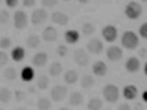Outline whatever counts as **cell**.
I'll list each match as a JSON object with an SVG mask.
<instances>
[{"label":"cell","instance_id":"cell-1","mask_svg":"<svg viewBox=\"0 0 147 110\" xmlns=\"http://www.w3.org/2000/svg\"><path fill=\"white\" fill-rule=\"evenodd\" d=\"M121 44L125 50H136L139 45V36L132 30H127L122 33Z\"/></svg>","mask_w":147,"mask_h":110},{"label":"cell","instance_id":"cell-2","mask_svg":"<svg viewBox=\"0 0 147 110\" xmlns=\"http://www.w3.org/2000/svg\"><path fill=\"white\" fill-rule=\"evenodd\" d=\"M103 99L109 103H115L120 98V90L115 84H106L102 90Z\"/></svg>","mask_w":147,"mask_h":110},{"label":"cell","instance_id":"cell-3","mask_svg":"<svg viewBox=\"0 0 147 110\" xmlns=\"http://www.w3.org/2000/svg\"><path fill=\"white\" fill-rule=\"evenodd\" d=\"M125 15H127V18L129 20H139L142 17V14H143V8H142L140 3H138V1H129L128 4L125 6Z\"/></svg>","mask_w":147,"mask_h":110},{"label":"cell","instance_id":"cell-4","mask_svg":"<svg viewBox=\"0 0 147 110\" xmlns=\"http://www.w3.org/2000/svg\"><path fill=\"white\" fill-rule=\"evenodd\" d=\"M13 21H14V28L18 29V30L26 29V26L29 24V18H28V15H26L25 11H22V10H18V11L14 13Z\"/></svg>","mask_w":147,"mask_h":110},{"label":"cell","instance_id":"cell-5","mask_svg":"<svg viewBox=\"0 0 147 110\" xmlns=\"http://www.w3.org/2000/svg\"><path fill=\"white\" fill-rule=\"evenodd\" d=\"M73 61L74 63H77L81 67H85L90 63V55H88V51H85L84 48H77L76 51L73 52Z\"/></svg>","mask_w":147,"mask_h":110},{"label":"cell","instance_id":"cell-6","mask_svg":"<svg viewBox=\"0 0 147 110\" xmlns=\"http://www.w3.org/2000/svg\"><path fill=\"white\" fill-rule=\"evenodd\" d=\"M50 97L54 102H62L65 98L67 97V88L65 85H54L51 88V92H50Z\"/></svg>","mask_w":147,"mask_h":110},{"label":"cell","instance_id":"cell-7","mask_svg":"<svg viewBox=\"0 0 147 110\" xmlns=\"http://www.w3.org/2000/svg\"><path fill=\"white\" fill-rule=\"evenodd\" d=\"M102 37L107 43H114L118 37V30L114 25H106L102 29Z\"/></svg>","mask_w":147,"mask_h":110},{"label":"cell","instance_id":"cell-8","mask_svg":"<svg viewBox=\"0 0 147 110\" xmlns=\"http://www.w3.org/2000/svg\"><path fill=\"white\" fill-rule=\"evenodd\" d=\"M106 57L110 62H118L121 61L122 57H124V52H122L121 47L118 45H110L109 48L106 50Z\"/></svg>","mask_w":147,"mask_h":110},{"label":"cell","instance_id":"cell-9","mask_svg":"<svg viewBox=\"0 0 147 110\" xmlns=\"http://www.w3.org/2000/svg\"><path fill=\"white\" fill-rule=\"evenodd\" d=\"M48 18V13L45 11L44 8H37V10H34L30 15V21H32L33 25H41L43 22H45Z\"/></svg>","mask_w":147,"mask_h":110},{"label":"cell","instance_id":"cell-10","mask_svg":"<svg viewBox=\"0 0 147 110\" xmlns=\"http://www.w3.org/2000/svg\"><path fill=\"white\" fill-rule=\"evenodd\" d=\"M87 50H88L90 54H95V55H98V54H100V52L105 50V45H103L102 40L91 39L90 41L87 43Z\"/></svg>","mask_w":147,"mask_h":110},{"label":"cell","instance_id":"cell-11","mask_svg":"<svg viewBox=\"0 0 147 110\" xmlns=\"http://www.w3.org/2000/svg\"><path fill=\"white\" fill-rule=\"evenodd\" d=\"M139 95V90L138 87L134 84H127L124 88H122V97L125 98L127 101H134L136 99Z\"/></svg>","mask_w":147,"mask_h":110},{"label":"cell","instance_id":"cell-12","mask_svg":"<svg viewBox=\"0 0 147 110\" xmlns=\"http://www.w3.org/2000/svg\"><path fill=\"white\" fill-rule=\"evenodd\" d=\"M140 59L136 57H129L125 62V70L128 73H138L140 70Z\"/></svg>","mask_w":147,"mask_h":110},{"label":"cell","instance_id":"cell-13","mask_svg":"<svg viewBox=\"0 0 147 110\" xmlns=\"http://www.w3.org/2000/svg\"><path fill=\"white\" fill-rule=\"evenodd\" d=\"M51 22L59 26H66L69 24V17L66 14L61 13V11H54L51 15Z\"/></svg>","mask_w":147,"mask_h":110},{"label":"cell","instance_id":"cell-14","mask_svg":"<svg viewBox=\"0 0 147 110\" xmlns=\"http://www.w3.org/2000/svg\"><path fill=\"white\" fill-rule=\"evenodd\" d=\"M92 73L98 77H103L107 74V65L103 61H95L92 65Z\"/></svg>","mask_w":147,"mask_h":110},{"label":"cell","instance_id":"cell-15","mask_svg":"<svg viewBox=\"0 0 147 110\" xmlns=\"http://www.w3.org/2000/svg\"><path fill=\"white\" fill-rule=\"evenodd\" d=\"M47 62H48V54L44 52V51L37 52V54L32 58V65L37 66V67H43V66H45L47 65Z\"/></svg>","mask_w":147,"mask_h":110},{"label":"cell","instance_id":"cell-16","mask_svg":"<svg viewBox=\"0 0 147 110\" xmlns=\"http://www.w3.org/2000/svg\"><path fill=\"white\" fill-rule=\"evenodd\" d=\"M58 39V32L54 26H47L43 30V40L47 43H54Z\"/></svg>","mask_w":147,"mask_h":110},{"label":"cell","instance_id":"cell-17","mask_svg":"<svg viewBox=\"0 0 147 110\" xmlns=\"http://www.w3.org/2000/svg\"><path fill=\"white\" fill-rule=\"evenodd\" d=\"M34 77H36V72H34V69H33L32 66L22 67V70H21V80H22V81L30 83V81H33Z\"/></svg>","mask_w":147,"mask_h":110},{"label":"cell","instance_id":"cell-18","mask_svg":"<svg viewBox=\"0 0 147 110\" xmlns=\"http://www.w3.org/2000/svg\"><path fill=\"white\" fill-rule=\"evenodd\" d=\"M63 39L66 40V43H69V44H76V43L80 41V33L77 32L76 29H69V30L65 32Z\"/></svg>","mask_w":147,"mask_h":110},{"label":"cell","instance_id":"cell-19","mask_svg":"<svg viewBox=\"0 0 147 110\" xmlns=\"http://www.w3.org/2000/svg\"><path fill=\"white\" fill-rule=\"evenodd\" d=\"M25 55H26L25 48L21 47V45L14 47L13 51H11V59H13L14 62H21V61H24V59H25Z\"/></svg>","mask_w":147,"mask_h":110},{"label":"cell","instance_id":"cell-20","mask_svg":"<svg viewBox=\"0 0 147 110\" xmlns=\"http://www.w3.org/2000/svg\"><path fill=\"white\" fill-rule=\"evenodd\" d=\"M67 102H69L70 106H81V105L84 103V95L81 94V92L74 91V92H71L70 94V97H69V99H67Z\"/></svg>","mask_w":147,"mask_h":110},{"label":"cell","instance_id":"cell-21","mask_svg":"<svg viewBox=\"0 0 147 110\" xmlns=\"http://www.w3.org/2000/svg\"><path fill=\"white\" fill-rule=\"evenodd\" d=\"M80 84H81V88H83V90L88 91L95 85V78L92 77V76H90V74H84V76H81V78H80Z\"/></svg>","mask_w":147,"mask_h":110},{"label":"cell","instance_id":"cell-22","mask_svg":"<svg viewBox=\"0 0 147 110\" xmlns=\"http://www.w3.org/2000/svg\"><path fill=\"white\" fill-rule=\"evenodd\" d=\"M63 80H65V83H66V84H69V85L76 84L77 80H78V73H77L76 70L70 69V70H67L63 74Z\"/></svg>","mask_w":147,"mask_h":110},{"label":"cell","instance_id":"cell-23","mask_svg":"<svg viewBox=\"0 0 147 110\" xmlns=\"http://www.w3.org/2000/svg\"><path fill=\"white\" fill-rule=\"evenodd\" d=\"M62 72H63V66H62L61 62H52L51 66H50V69H48V73H50V76H52V77L61 76Z\"/></svg>","mask_w":147,"mask_h":110},{"label":"cell","instance_id":"cell-24","mask_svg":"<svg viewBox=\"0 0 147 110\" xmlns=\"http://www.w3.org/2000/svg\"><path fill=\"white\" fill-rule=\"evenodd\" d=\"M102 106H103L102 99L98 98V97H94L88 101V103H87V110H100Z\"/></svg>","mask_w":147,"mask_h":110},{"label":"cell","instance_id":"cell-25","mask_svg":"<svg viewBox=\"0 0 147 110\" xmlns=\"http://www.w3.org/2000/svg\"><path fill=\"white\" fill-rule=\"evenodd\" d=\"M52 102L50 98L47 97H40L37 99V109L38 110H51Z\"/></svg>","mask_w":147,"mask_h":110},{"label":"cell","instance_id":"cell-26","mask_svg":"<svg viewBox=\"0 0 147 110\" xmlns=\"http://www.w3.org/2000/svg\"><path fill=\"white\" fill-rule=\"evenodd\" d=\"M40 44H41L40 36H37V34H30V36H28V39H26V45H28L29 48H37Z\"/></svg>","mask_w":147,"mask_h":110},{"label":"cell","instance_id":"cell-27","mask_svg":"<svg viewBox=\"0 0 147 110\" xmlns=\"http://www.w3.org/2000/svg\"><path fill=\"white\" fill-rule=\"evenodd\" d=\"M36 85H37V88H38V90H41V91L47 90V88L50 87V78L47 77L45 74H40V76L37 77Z\"/></svg>","mask_w":147,"mask_h":110},{"label":"cell","instance_id":"cell-28","mask_svg":"<svg viewBox=\"0 0 147 110\" xmlns=\"http://www.w3.org/2000/svg\"><path fill=\"white\" fill-rule=\"evenodd\" d=\"M11 98H13L11 91L8 90L7 87H1V90H0V102L1 103H8L11 101Z\"/></svg>","mask_w":147,"mask_h":110},{"label":"cell","instance_id":"cell-29","mask_svg":"<svg viewBox=\"0 0 147 110\" xmlns=\"http://www.w3.org/2000/svg\"><path fill=\"white\" fill-rule=\"evenodd\" d=\"M3 76H4L7 81H14L17 78V76H18V73H17L15 67H7L6 70L3 72Z\"/></svg>","mask_w":147,"mask_h":110},{"label":"cell","instance_id":"cell-30","mask_svg":"<svg viewBox=\"0 0 147 110\" xmlns=\"http://www.w3.org/2000/svg\"><path fill=\"white\" fill-rule=\"evenodd\" d=\"M95 25L94 24H91V22H85L83 26H81V33H83L84 36H92L94 33H95Z\"/></svg>","mask_w":147,"mask_h":110},{"label":"cell","instance_id":"cell-31","mask_svg":"<svg viewBox=\"0 0 147 110\" xmlns=\"http://www.w3.org/2000/svg\"><path fill=\"white\" fill-rule=\"evenodd\" d=\"M10 20H11V17H10V13L7 11L6 8L0 10V24L4 26V25H7V24L10 22Z\"/></svg>","mask_w":147,"mask_h":110},{"label":"cell","instance_id":"cell-32","mask_svg":"<svg viewBox=\"0 0 147 110\" xmlns=\"http://www.w3.org/2000/svg\"><path fill=\"white\" fill-rule=\"evenodd\" d=\"M11 44H13V41H11V39L10 37H1L0 39V48L4 51V50H7V48H11Z\"/></svg>","mask_w":147,"mask_h":110},{"label":"cell","instance_id":"cell-33","mask_svg":"<svg viewBox=\"0 0 147 110\" xmlns=\"http://www.w3.org/2000/svg\"><path fill=\"white\" fill-rule=\"evenodd\" d=\"M67 52H69V48L66 47L65 44H59L57 47V54L58 57H61V58H65L66 55H67Z\"/></svg>","mask_w":147,"mask_h":110},{"label":"cell","instance_id":"cell-34","mask_svg":"<svg viewBox=\"0 0 147 110\" xmlns=\"http://www.w3.org/2000/svg\"><path fill=\"white\" fill-rule=\"evenodd\" d=\"M14 98H15V101H17V102H22V101H25L26 99V92L25 91L17 90L15 92H14Z\"/></svg>","mask_w":147,"mask_h":110},{"label":"cell","instance_id":"cell-35","mask_svg":"<svg viewBox=\"0 0 147 110\" xmlns=\"http://www.w3.org/2000/svg\"><path fill=\"white\" fill-rule=\"evenodd\" d=\"M58 4V0H41V6L44 8H52Z\"/></svg>","mask_w":147,"mask_h":110},{"label":"cell","instance_id":"cell-36","mask_svg":"<svg viewBox=\"0 0 147 110\" xmlns=\"http://www.w3.org/2000/svg\"><path fill=\"white\" fill-rule=\"evenodd\" d=\"M8 63V54L4 51L0 52V66H6Z\"/></svg>","mask_w":147,"mask_h":110},{"label":"cell","instance_id":"cell-37","mask_svg":"<svg viewBox=\"0 0 147 110\" xmlns=\"http://www.w3.org/2000/svg\"><path fill=\"white\" fill-rule=\"evenodd\" d=\"M139 34H140V37L147 40V22L143 24V25H140V28H139Z\"/></svg>","mask_w":147,"mask_h":110},{"label":"cell","instance_id":"cell-38","mask_svg":"<svg viewBox=\"0 0 147 110\" xmlns=\"http://www.w3.org/2000/svg\"><path fill=\"white\" fill-rule=\"evenodd\" d=\"M4 3L8 8H15L19 4V0H4Z\"/></svg>","mask_w":147,"mask_h":110},{"label":"cell","instance_id":"cell-39","mask_svg":"<svg viewBox=\"0 0 147 110\" xmlns=\"http://www.w3.org/2000/svg\"><path fill=\"white\" fill-rule=\"evenodd\" d=\"M117 110H134L128 103H120L117 106Z\"/></svg>","mask_w":147,"mask_h":110},{"label":"cell","instance_id":"cell-40","mask_svg":"<svg viewBox=\"0 0 147 110\" xmlns=\"http://www.w3.org/2000/svg\"><path fill=\"white\" fill-rule=\"evenodd\" d=\"M24 7H33L36 4V0H22Z\"/></svg>","mask_w":147,"mask_h":110},{"label":"cell","instance_id":"cell-41","mask_svg":"<svg viewBox=\"0 0 147 110\" xmlns=\"http://www.w3.org/2000/svg\"><path fill=\"white\" fill-rule=\"evenodd\" d=\"M139 57H140V58H146V57H147V48H144V47H143V48H140V50H139Z\"/></svg>","mask_w":147,"mask_h":110},{"label":"cell","instance_id":"cell-42","mask_svg":"<svg viewBox=\"0 0 147 110\" xmlns=\"http://www.w3.org/2000/svg\"><path fill=\"white\" fill-rule=\"evenodd\" d=\"M142 101H143L144 103H147V90L142 92Z\"/></svg>","mask_w":147,"mask_h":110},{"label":"cell","instance_id":"cell-43","mask_svg":"<svg viewBox=\"0 0 147 110\" xmlns=\"http://www.w3.org/2000/svg\"><path fill=\"white\" fill-rule=\"evenodd\" d=\"M134 110H143V105L142 103H135Z\"/></svg>","mask_w":147,"mask_h":110},{"label":"cell","instance_id":"cell-44","mask_svg":"<svg viewBox=\"0 0 147 110\" xmlns=\"http://www.w3.org/2000/svg\"><path fill=\"white\" fill-rule=\"evenodd\" d=\"M77 1H78L80 4H87V3H90L91 0H77Z\"/></svg>","mask_w":147,"mask_h":110},{"label":"cell","instance_id":"cell-45","mask_svg":"<svg viewBox=\"0 0 147 110\" xmlns=\"http://www.w3.org/2000/svg\"><path fill=\"white\" fill-rule=\"evenodd\" d=\"M143 72H144V74L147 76V62L144 63V66H143Z\"/></svg>","mask_w":147,"mask_h":110},{"label":"cell","instance_id":"cell-46","mask_svg":"<svg viewBox=\"0 0 147 110\" xmlns=\"http://www.w3.org/2000/svg\"><path fill=\"white\" fill-rule=\"evenodd\" d=\"M29 92H30V94H34V88H33V87H30V88H29Z\"/></svg>","mask_w":147,"mask_h":110},{"label":"cell","instance_id":"cell-47","mask_svg":"<svg viewBox=\"0 0 147 110\" xmlns=\"http://www.w3.org/2000/svg\"><path fill=\"white\" fill-rule=\"evenodd\" d=\"M58 110H70V109H67V107H59Z\"/></svg>","mask_w":147,"mask_h":110},{"label":"cell","instance_id":"cell-48","mask_svg":"<svg viewBox=\"0 0 147 110\" xmlns=\"http://www.w3.org/2000/svg\"><path fill=\"white\" fill-rule=\"evenodd\" d=\"M17 110H26V107H18Z\"/></svg>","mask_w":147,"mask_h":110},{"label":"cell","instance_id":"cell-49","mask_svg":"<svg viewBox=\"0 0 147 110\" xmlns=\"http://www.w3.org/2000/svg\"><path fill=\"white\" fill-rule=\"evenodd\" d=\"M142 3H147V0H140Z\"/></svg>","mask_w":147,"mask_h":110},{"label":"cell","instance_id":"cell-50","mask_svg":"<svg viewBox=\"0 0 147 110\" xmlns=\"http://www.w3.org/2000/svg\"><path fill=\"white\" fill-rule=\"evenodd\" d=\"M63 1H70V0H63Z\"/></svg>","mask_w":147,"mask_h":110},{"label":"cell","instance_id":"cell-51","mask_svg":"<svg viewBox=\"0 0 147 110\" xmlns=\"http://www.w3.org/2000/svg\"><path fill=\"white\" fill-rule=\"evenodd\" d=\"M106 110H111V109H106Z\"/></svg>","mask_w":147,"mask_h":110},{"label":"cell","instance_id":"cell-52","mask_svg":"<svg viewBox=\"0 0 147 110\" xmlns=\"http://www.w3.org/2000/svg\"><path fill=\"white\" fill-rule=\"evenodd\" d=\"M0 110H4V109H0Z\"/></svg>","mask_w":147,"mask_h":110}]
</instances>
